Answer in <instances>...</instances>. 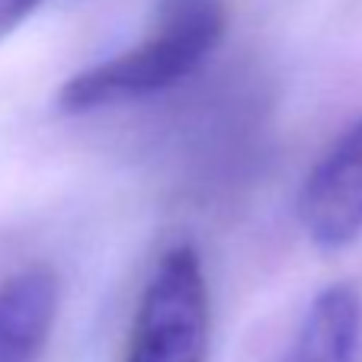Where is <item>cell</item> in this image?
<instances>
[{"mask_svg": "<svg viewBox=\"0 0 362 362\" xmlns=\"http://www.w3.org/2000/svg\"><path fill=\"white\" fill-rule=\"evenodd\" d=\"M362 298L353 286H327L301 317L282 362H359Z\"/></svg>", "mask_w": 362, "mask_h": 362, "instance_id": "5", "label": "cell"}, {"mask_svg": "<svg viewBox=\"0 0 362 362\" xmlns=\"http://www.w3.org/2000/svg\"><path fill=\"white\" fill-rule=\"evenodd\" d=\"M212 298L202 260L189 244L170 247L135 308L122 362H205Z\"/></svg>", "mask_w": 362, "mask_h": 362, "instance_id": "2", "label": "cell"}, {"mask_svg": "<svg viewBox=\"0 0 362 362\" xmlns=\"http://www.w3.org/2000/svg\"><path fill=\"white\" fill-rule=\"evenodd\" d=\"M298 221L317 247L353 244L362 234V119L327 148L298 192Z\"/></svg>", "mask_w": 362, "mask_h": 362, "instance_id": "3", "label": "cell"}, {"mask_svg": "<svg viewBox=\"0 0 362 362\" xmlns=\"http://www.w3.org/2000/svg\"><path fill=\"white\" fill-rule=\"evenodd\" d=\"M58 317V276L26 267L0 282V362H39Z\"/></svg>", "mask_w": 362, "mask_h": 362, "instance_id": "4", "label": "cell"}, {"mask_svg": "<svg viewBox=\"0 0 362 362\" xmlns=\"http://www.w3.org/2000/svg\"><path fill=\"white\" fill-rule=\"evenodd\" d=\"M45 4L48 0H0V42L7 39L13 29H20Z\"/></svg>", "mask_w": 362, "mask_h": 362, "instance_id": "6", "label": "cell"}, {"mask_svg": "<svg viewBox=\"0 0 362 362\" xmlns=\"http://www.w3.org/2000/svg\"><path fill=\"white\" fill-rule=\"evenodd\" d=\"M225 23L221 0H170L160 26L144 42L68 77L58 90V110L83 116L177 87L209 62Z\"/></svg>", "mask_w": 362, "mask_h": 362, "instance_id": "1", "label": "cell"}]
</instances>
